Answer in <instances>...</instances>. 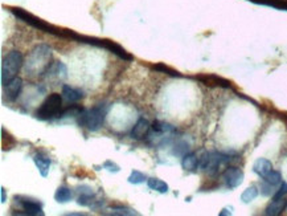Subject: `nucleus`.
I'll return each instance as SVG.
<instances>
[{"label": "nucleus", "mask_w": 287, "mask_h": 216, "mask_svg": "<svg viewBox=\"0 0 287 216\" xmlns=\"http://www.w3.org/2000/svg\"><path fill=\"white\" fill-rule=\"evenodd\" d=\"M223 179L227 187L236 188L243 182V172L239 167H229L224 171Z\"/></svg>", "instance_id": "nucleus-12"}, {"label": "nucleus", "mask_w": 287, "mask_h": 216, "mask_svg": "<svg viewBox=\"0 0 287 216\" xmlns=\"http://www.w3.org/2000/svg\"><path fill=\"white\" fill-rule=\"evenodd\" d=\"M69 216H85L86 214H84V212H70V214H68Z\"/></svg>", "instance_id": "nucleus-31"}, {"label": "nucleus", "mask_w": 287, "mask_h": 216, "mask_svg": "<svg viewBox=\"0 0 287 216\" xmlns=\"http://www.w3.org/2000/svg\"><path fill=\"white\" fill-rule=\"evenodd\" d=\"M33 162L36 164L37 170L41 174V176H44V178L48 176L49 170H50V164H52L49 157H47L43 153H36V154L33 155Z\"/></svg>", "instance_id": "nucleus-16"}, {"label": "nucleus", "mask_w": 287, "mask_h": 216, "mask_svg": "<svg viewBox=\"0 0 287 216\" xmlns=\"http://www.w3.org/2000/svg\"><path fill=\"white\" fill-rule=\"evenodd\" d=\"M12 13L16 17H19L20 20H23L27 24L32 25L33 28L39 29V31H43L45 33H50V35H54V36H61V37H68V29H60L57 27H53V25L48 24L47 21L41 20L39 17L33 16L32 13L27 12L24 9L21 8H11Z\"/></svg>", "instance_id": "nucleus-3"}, {"label": "nucleus", "mask_w": 287, "mask_h": 216, "mask_svg": "<svg viewBox=\"0 0 287 216\" xmlns=\"http://www.w3.org/2000/svg\"><path fill=\"white\" fill-rule=\"evenodd\" d=\"M188 151H190V145L184 141H180L175 145L174 149V154L175 155H180V157H184L186 154H188Z\"/></svg>", "instance_id": "nucleus-26"}, {"label": "nucleus", "mask_w": 287, "mask_h": 216, "mask_svg": "<svg viewBox=\"0 0 287 216\" xmlns=\"http://www.w3.org/2000/svg\"><path fill=\"white\" fill-rule=\"evenodd\" d=\"M231 214H232V212L231 211H228L227 208H225V210H223V211L220 212V215H221V216H223V215H231Z\"/></svg>", "instance_id": "nucleus-32"}, {"label": "nucleus", "mask_w": 287, "mask_h": 216, "mask_svg": "<svg viewBox=\"0 0 287 216\" xmlns=\"http://www.w3.org/2000/svg\"><path fill=\"white\" fill-rule=\"evenodd\" d=\"M155 70H158V72H162V73H166V74H170V76H180V74L178 73V72H175V70L170 69L168 66L163 65V64H158V65H154L152 66Z\"/></svg>", "instance_id": "nucleus-28"}, {"label": "nucleus", "mask_w": 287, "mask_h": 216, "mask_svg": "<svg viewBox=\"0 0 287 216\" xmlns=\"http://www.w3.org/2000/svg\"><path fill=\"white\" fill-rule=\"evenodd\" d=\"M147 184L151 190L154 191H158L160 194H166L168 192V184L166 182H163L162 179H158V178H151V179H147Z\"/></svg>", "instance_id": "nucleus-22"}, {"label": "nucleus", "mask_w": 287, "mask_h": 216, "mask_svg": "<svg viewBox=\"0 0 287 216\" xmlns=\"http://www.w3.org/2000/svg\"><path fill=\"white\" fill-rule=\"evenodd\" d=\"M198 80H201L205 85H219L224 86V88H231V82L217 77V76H201V77H198Z\"/></svg>", "instance_id": "nucleus-21"}, {"label": "nucleus", "mask_w": 287, "mask_h": 216, "mask_svg": "<svg viewBox=\"0 0 287 216\" xmlns=\"http://www.w3.org/2000/svg\"><path fill=\"white\" fill-rule=\"evenodd\" d=\"M232 161H233L232 155L224 154V153H217V151L205 153L198 161V168L209 175H214L216 172H219L221 166L231 163Z\"/></svg>", "instance_id": "nucleus-5"}, {"label": "nucleus", "mask_w": 287, "mask_h": 216, "mask_svg": "<svg viewBox=\"0 0 287 216\" xmlns=\"http://www.w3.org/2000/svg\"><path fill=\"white\" fill-rule=\"evenodd\" d=\"M15 202H16L21 208H23V214L29 216H43V204L37 199L28 198V196H15Z\"/></svg>", "instance_id": "nucleus-10"}, {"label": "nucleus", "mask_w": 287, "mask_h": 216, "mask_svg": "<svg viewBox=\"0 0 287 216\" xmlns=\"http://www.w3.org/2000/svg\"><path fill=\"white\" fill-rule=\"evenodd\" d=\"M111 215L114 216H138V214L135 210L129 207H123V206H117V207L111 208Z\"/></svg>", "instance_id": "nucleus-24"}, {"label": "nucleus", "mask_w": 287, "mask_h": 216, "mask_svg": "<svg viewBox=\"0 0 287 216\" xmlns=\"http://www.w3.org/2000/svg\"><path fill=\"white\" fill-rule=\"evenodd\" d=\"M23 89V80L20 77H13L5 85H3V98L4 101H15Z\"/></svg>", "instance_id": "nucleus-11"}, {"label": "nucleus", "mask_w": 287, "mask_h": 216, "mask_svg": "<svg viewBox=\"0 0 287 216\" xmlns=\"http://www.w3.org/2000/svg\"><path fill=\"white\" fill-rule=\"evenodd\" d=\"M50 58H52V48L49 45L41 44L35 47L23 65L25 74L31 78L44 76L50 65Z\"/></svg>", "instance_id": "nucleus-1"}, {"label": "nucleus", "mask_w": 287, "mask_h": 216, "mask_svg": "<svg viewBox=\"0 0 287 216\" xmlns=\"http://www.w3.org/2000/svg\"><path fill=\"white\" fill-rule=\"evenodd\" d=\"M72 198H73V192L70 188L65 187V186L57 188L56 194H54V199L57 203H68L69 200H72Z\"/></svg>", "instance_id": "nucleus-20"}, {"label": "nucleus", "mask_w": 287, "mask_h": 216, "mask_svg": "<svg viewBox=\"0 0 287 216\" xmlns=\"http://www.w3.org/2000/svg\"><path fill=\"white\" fill-rule=\"evenodd\" d=\"M66 76H68L66 65L61 61L52 62L49 65L48 69H47V72L44 73V77L47 80V82L52 84V85H60V84H62L65 78H66Z\"/></svg>", "instance_id": "nucleus-9"}, {"label": "nucleus", "mask_w": 287, "mask_h": 216, "mask_svg": "<svg viewBox=\"0 0 287 216\" xmlns=\"http://www.w3.org/2000/svg\"><path fill=\"white\" fill-rule=\"evenodd\" d=\"M285 211H287V206H286V210H285Z\"/></svg>", "instance_id": "nucleus-33"}, {"label": "nucleus", "mask_w": 287, "mask_h": 216, "mask_svg": "<svg viewBox=\"0 0 287 216\" xmlns=\"http://www.w3.org/2000/svg\"><path fill=\"white\" fill-rule=\"evenodd\" d=\"M263 182H266L267 184H270V186H274V187H278L282 184V176L279 174L278 171H273L271 170L266 176H263L262 178Z\"/></svg>", "instance_id": "nucleus-23"}, {"label": "nucleus", "mask_w": 287, "mask_h": 216, "mask_svg": "<svg viewBox=\"0 0 287 216\" xmlns=\"http://www.w3.org/2000/svg\"><path fill=\"white\" fill-rule=\"evenodd\" d=\"M150 130L151 125L146 118L138 119V122L135 123V126H134L133 130H131V137H133L134 139H144L147 138V135H148Z\"/></svg>", "instance_id": "nucleus-15"}, {"label": "nucleus", "mask_w": 287, "mask_h": 216, "mask_svg": "<svg viewBox=\"0 0 287 216\" xmlns=\"http://www.w3.org/2000/svg\"><path fill=\"white\" fill-rule=\"evenodd\" d=\"M102 167L106 168V170H109L110 172H118L119 170H121V168H119V166L114 163V162H111V161H106L105 163L102 164Z\"/></svg>", "instance_id": "nucleus-29"}, {"label": "nucleus", "mask_w": 287, "mask_h": 216, "mask_svg": "<svg viewBox=\"0 0 287 216\" xmlns=\"http://www.w3.org/2000/svg\"><path fill=\"white\" fill-rule=\"evenodd\" d=\"M24 65V58L19 51H11L1 60V85L16 77L17 72Z\"/></svg>", "instance_id": "nucleus-6"}, {"label": "nucleus", "mask_w": 287, "mask_h": 216, "mask_svg": "<svg viewBox=\"0 0 287 216\" xmlns=\"http://www.w3.org/2000/svg\"><path fill=\"white\" fill-rule=\"evenodd\" d=\"M271 170H273L271 162L265 158L257 159V161L254 162V164H253V171H254L257 175L261 176V178L266 176Z\"/></svg>", "instance_id": "nucleus-18"}, {"label": "nucleus", "mask_w": 287, "mask_h": 216, "mask_svg": "<svg viewBox=\"0 0 287 216\" xmlns=\"http://www.w3.org/2000/svg\"><path fill=\"white\" fill-rule=\"evenodd\" d=\"M78 199L77 203L80 206H85V207H96V203H98L99 200H96V195H94L93 190L89 186H81L78 187Z\"/></svg>", "instance_id": "nucleus-13"}, {"label": "nucleus", "mask_w": 287, "mask_h": 216, "mask_svg": "<svg viewBox=\"0 0 287 216\" xmlns=\"http://www.w3.org/2000/svg\"><path fill=\"white\" fill-rule=\"evenodd\" d=\"M62 109V94L52 93L45 98L36 111V118L41 121H48L54 117H58Z\"/></svg>", "instance_id": "nucleus-7"}, {"label": "nucleus", "mask_w": 287, "mask_h": 216, "mask_svg": "<svg viewBox=\"0 0 287 216\" xmlns=\"http://www.w3.org/2000/svg\"><path fill=\"white\" fill-rule=\"evenodd\" d=\"M107 111H109V104H106V102L97 104L93 109L88 110L85 127H88L90 131L99 130L102 125H103V121H105Z\"/></svg>", "instance_id": "nucleus-8"}, {"label": "nucleus", "mask_w": 287, "mask_h": 216, "mask_svg": "<svg viewBox=\"0 0 287 216\" xmlns=\"http://www.w3.org/2000/svg\"><path fill=\"white\" fill-rule=\"evenodd\" d=\"M286 206H287L286 196H274L273 202L267 206L266 211H265V215L267 216L281 215V214L286 210Z\"/></svg>", "instance_id": "nucleus-14"}, {"label": "nucleus", "mask_w": 287, "mask_h": 216, "mask_svg": "<svg viewBox=\"0 0 287 216\" xmlns=\"http://www.w3.org/2000/svg\"><path fill=\"white\" fill-rule=\"evenodd\" d=\"M257 196H258V188L255 187V186H251V187H247L242 192L241 200H242L243 203H250L251 200H254Z\"/></svg>", "instance_id": "nucleus-25"}, {"label": "nucleus", "mask_w": 287, "mask_h": 216, "mask_svg": "<svg viewBox=\"0 0 287 216\" xmlns=\"http://www.w3.org/2000/svg\"><path fill=\"white\" fill-rule=\"evenodd\" d=\"M182 166L187 171H196L198 168V159L193 153H188L183 157Z\"/></svg>", "instance_id": "nucleus-19"}, {"label": "nucleus", "mask_w": 287, "mask_h": 216, "mask_svg": "<svg viewBox=\"0 0 287 216\" xmlns=\"http://www.w3.org/2000/svg\"><path fill=\"white\" fill-rule=\"evenodd\" d=\"M144 180H147L146 175H144V174H142L141 171H137V170L131 172V175L129 176V182L131 184H141V183H143Z\"/></svg>", "instance_id": "nucleus-27"}, {"label": "nucleus", "mask_w": 287, "mask_h": 216, "mask_svg": "<svg viewBox=\"0 0 287 216\" xmlns=\"http://www.w3.org/2000/svg\"><path fill=\"white\" fill-rule=\"evenodd\" d=\"M61 94H62V98H64L65 101L68 102H77L80 100H82V97H84L82 90L69 85L62 86V93Z\"/></svg>", "instance_id": "nucleus-17"}, {"label": "nucleus", "mask_w": 287, "mask_h": 216, "mask_svg": "<svg viewBox=\"0 0 287 216\" xmlns=\"http://www.w3.org/2000/svg\"><path fill=\"white\" fill-rule=\"evenodd\" d=\"M68 37L72 39V40L80 41V43H85V44H90V45H96V47H99V48H105L107 51H110L111 53H114L115 56H118L122 60L125 61H131L134 60V57L127 53L125 49L122 48L121 45L115 44L114 41L111 40H106V39H97V37H88V36H80L77 33L72 32L68 29Z\"/></svg>", "instance_id": "nucleus-2"}, {"label": "nucleus", "mask_w": 287, "mask_h": 216, "mask_svg": "<svg viewBox=\"0 0 287 216\" xmlns=\"http://www.w3.org/2000/svg\"><path fill=\"white\" fill-rule=\"evenodd\" d=\"M178 131H176V129L172 125L156 121L151 126V130L148 133V135H147L146 139L148 145H151V146H164V145H168L172 141V138H174V135Z\"/></svg>", "instance_id": "nucleus-4"}, {"label": "nucleus", "mask_w": 287, "mask_h": 216, "mask_svg": "<svg viewBox=\"0 0 287 216\" xmlns=\"http://www.w3.org/2000/svg\"><path fill=\"white\" fill-rule=\"evenodd\" d=\"M0 192H1V203H5V200H7V198H5V188H0Z\"/></svg>", "instance_id": "nucleus-30"}]
</instances>
